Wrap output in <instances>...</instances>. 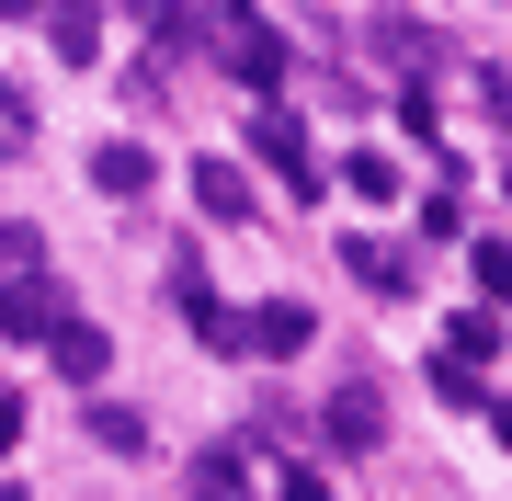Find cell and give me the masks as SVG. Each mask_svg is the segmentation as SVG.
<instances>
[{
    "label": "cell",
    "mask_w": 512,
    "mask_h": 501,
    "mask_svg": "<svg viewBox=\"0 0 512 501\" xmlns=\"http://www.w3.org/2000/svg\"><path fill=\"white\" fill-rule=\"evenodd\" d=\"M217 35H228V80H239V92H274V80H285V35H274V23L228 12Z\"/></svg>",
    "instance_id": "1"
},
{
    "label": "cell",
    "mask_w": 512,
    "mask_h": 501,
    "mask_svg": "<svg viewBox=\"0 0 512 501\" xmlns=\"http://www.w3.org/2000/svg\"><path fill=\"white\" fill-rule=\"evenodd\" d=\"M251 137H262V160H274V171H285L296 194H319V160H308V126H296L285 103H262V126H251Z\"/></svg>",
    "instance_id": "2"
},
{
    "label": "cell",
    "mask_w": 512,
    "mask_h": 501,
    "mask_svg": "<svg viewBox=\"0 0 512 501\" xmlns=\"http://www.w3.org/2000/svg\"><path fill=\"white\" fill-rule=\"evenodd\" d=\"M46 353H57V376H69V388H103V365H114V342L92 331V319H57Z\"/></svg>",
    "instance_id": "3"
},
{
    "label": "cell",
    "mask_w": 512,
    "mask_h": 501,
    "mask_svg": "<svg viewBox=\"0 0 512 501\" xmlns=\"http://www.w3.org/2000/svg\"><path fill=\"white\" fill-rule=\"evenodd\" d=\"M239 342H251V353H308V308H296V297L251 308V319H239Z\"/></svg>",
    "instance_id": "4"
},
{
    "label": "cell",
    "mask_w": 512,
    "mask_h": 501,
    "mask_svg": "<svg viewBox=\"0 0 512 501\" xmlns=\"http://www.w3.org/2000/svg\"><path fill=\"white\" fill-rule=\"evenodd\" d=\"M194 501H251V445H205L194 456Z\"/></svg>",
    "instance_id": "5"
},
{
    "label": "cell",
    "mask_w": 512,
    "mask_h": 501,
    "mask_svg": "<svg viewBox=\"0 0 512 501\" xmlns=\"http://www.w3.org/2000/svg\"><path fill=\"white\" fill-rule=\"evenodd\" d=\"M57 319H69V308H57V285H46V274L0 297V331H12V342H35V331H57Z\"/></svg>",
    "instance_id": "6"
},
{
    "label": "cell",
    "mask_w": 512,
    "mask_h": 501,
    "mask_svg": "<svg viewBox=\"0 0 512 501\" xmlns=\"http://www.w3.org/2000/svg\"><path fill=\"white\" fill-rule=\"evenodd\" d=\"M194 205H205V217H228V228H239V217H251V183H239V171H228L217 149H205V160H194Z\"/></svg>",
    "instance_id": "7"
},
{
    "label": "cell",
    "mask_w": 512,
    "mask_h": 501,
    "mask_svg": "<svg viewBox=\"0 0 512 501\" xmlns=\"http://www.w3.org/2000/svg\"><path fill=\"white\" fill-rule=\"evenodd\" d=\"M478 353H501V308H467L456 331H444V365H467V376H478Z\"/></svg>",
    "instance_id": "8"
},
{
    "label": "cell",
    "mask_w": 512,
    "mask_h": 501,
    "mask_svg": "<svg viewBox=\"0 0 512 501\" xmlns=\"http://www.w3.org/2000/svg\"><path fill=\"white\" fill-rule=\"evenodd\" d=\"M330 445H353V456L376 445V388H342V399H330Z\"/></svg>",
    "instance_id": "9"
},
{
    "label": "cell",
    "mask_w": 512,
    "mask_h": 501,
    "mask_svg": "<svg viewBox=\"0 0 512 501\" xmlns=\"http://www.w3.org/2000/svg\"><path fill=\"white\" fill-rule=\"evenodd\" d=\"M342 262H353V274H365V285H376V297H410V262H399V251H387V240H353Z\"/></svg>",
    "instance_id": "10"
},
{
    "label": "cell",
    "mask_w": 512,
    "mask_h": 501,
    "mask_svg": "<svg viewBox=\"0 0 512 501\" xmlns=\"http://www.w3.org/2000/svg\"><path fill=\"white\" fill-rule=\"evenodd\" d=\"M342 183L365 194V205H399V160H387V149H353V160H342Z\"/></svg>",
    "instance_id": "11"
},
{
    "label": "cell",
    "mask_w": 512,
    "mask_h": 501,
    "mask_svg": "<svg viewBox=\"0 0 512 501\" xmlns=\"http://www.w3.org/2000/svg\"><path fill=\"white\" fill-rule=\"evenodd\" d=\"M92 183H103V194H148V149H137V137H114V149L92 160Z\"/></svg>",
    "instance_id": "12"
},
{
    "label": "cell",
    "mask_w": 512,
    "mask_h": 501,
    "mask_svg": "<svg viewBox=\"0 0 512 501\" xmlns=\"http://www.w3.org/2000/svg\"><path fill=\"white\" fill-rule=\"evenodd\" d=\"M467 274H478V297H490V308L512 297V240H501V228H490V240L467 251Z\"/></svg>",
    "instance_id": "13"
},
{
    "label": "cell",
    "mask_w": 512,
    "mask_h": 501,
    "mask_svg": "<svg viewBox=\"0 0 512 501\" xmlns=\"http://www.w3.org/2000/svg\"><path fill=\"white\" fill-rule=\"evenodd\" d=\"M183 319H194V331L217 342V353H251V342H239V308H217V297H205V285H194V297H183Z\"/></svg>",
    "instance_id": "14"
},
{
    "label": "cell",
    "mask_w": 512,
    "mask_h": 501,
    "mask_svg": "<svg viewBox=\"0 0 512 501\" xmlns=\"http://www.w3.org/2000/svg\"><path fill=\"white\" fill-rule=\"evenodd\" d=\"M433 388H444V399H456V410H490V399H501V388H490V376H467V365H444V353H433Z\"/></svg>",
    "instance_id": "15"
},
{
    "label": "cell",
    "mask_w": 512,
    "mask_h": 501,
    "mask_svg": "<svg viewBox=\"0 0 512 501\" xmlns=\"http://www.w3.org/2000/svg\"><path fill=\"white\" fill-rule=\"evenodd\" d=\"M46 46H57V57H92V46H103V23H92V12H57V23H46Z\"/></svg>",
    "instance_id": "16"
},
{
    "label": "cell",
    "mask_w": 512,
    "mask_h": 501,
    "mask_svg": "<svg viewBox=\"0 0 512 501\" xmlns=\"http://www.w3.org/2000/svg\"><path fill=\"white\" fill-rule=\"evenodd\" d=\"M274 501H330V479H308V467H296V479H285Z\"/></svg>",
    "instance_id": "17"
},
{
    "label": "cell",
    "mask_w": 512,
    "mask_h": 501,
    "mask_svg": "<svg viewBox=\"0 0 512 501\" xmlns=\"http://www.w3.org/2000/svg\"><path fill=\"white\" fill-rule=\"evenodd\" d=\"M12 433H23V399H12V388H0V456H12Z\"/></svg>",
    "instance_id": "18"
},
{
    "label": "cell",
    "mask_w": 512,
    "mask_h": 501,
    "mask_svg": "<svg viewBox=\"0 0 512 501\" xmlns=\"http://www.w3.org/2000/svg\"><path fill=\"white\" fill-rule=\"evenodd\" d=\"M0 501H23V490H0Z\"/></svg>",
    "instance_id": "19"
}]
</instances>
